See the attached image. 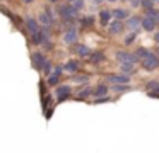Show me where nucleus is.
Here are the masks:
<instances>
[{
    "label": "nucleus",
    "mask_w": 159,
    "mask_h": 153,
    "mask_svg": "<svg viewBox=\"0 0 159 153\" xmlns=\"http://www.w3.org/2000/svg\"><path fill=\"white\" fill-rule=\"evenodd\" d=\"M39 22H41L45 27H50V26H52V24H53L52 12H50V10H46V12H43L41 15H39Z\"/></svg>",
    "instance_id": "8"
},
{
    "label": "nucleus",
    "mask_w": 159,
    "mask_h": 153,
    "mask_svg": "<svg viewBox=\"0 0 159 153\" xmlns=\"http://www.w3.org/2000/svg\"><path fill=\"white\" fill-rule=\"evenodd\" d=\"M55 95H57V100L62 102L63 99H67L70 95V87H69V85H62V87H58L55 90Z\"/></svg>",
    "instance_id": "5"
},
{
    "label": "nucleus",
    "mask_w": 159,
    "mask_h": 153,
    "mask_svg": "<svg viewBox=\"0 0 159 153\" xmlns=\"http://www.w3.org/2000/svg\"><path fill=\"white\" fill-rule=\"evenodd\" d=\"M60 73H62V68H57V70H55V73H53V75H48V83H50V85L58 83Z\"/></svg>",
    "instance_id": "16"
},
{
    "label": "nucleus",
    "mask_w": 159,
    "mask_h": 153,
    "mask_svg": "<svg viewBox=\"0 0 159 153\" xmlns=\"http://www.w3.org/2000/svg\"><path fill=\"white\" fill-rule=\"evenodd\" d=\"M26 27H28L29 34H34V32H38V31H39L38 22H36V20L33 19V17H28V19H26Z\"/></svg>",
    "instance_id": "9"
},
{
    "label": "nucleus",
    "mask_w": 159,
    "mask_h": 153,
    "mask_svg": "<svg viewBox=\"0 0 159 153\" xmlns=\"http://www.w3.org/2000/svg\"><path fill=\"white\" fill-rule=\"evenodd\" d=\"M116 60L121 61V63H137V54H132V53H127V51H116Z\"/></svg>",
    "instance_id": "3"
},
{
    "label": "nucleus",
    "mask_w": 159,
    "mask_h": 153,
    "mask_svg": "<svg viewBox=\"0 0 159 153\" xmlns=\"http://www.w3.org/2000/svg\"><path fill=\"white\" fill-rule=\"evenodd\" d=\"M147 87L149 88H156V92H159V82H149Z\"/></svg>",
    "instance_id": "28"
},
{
    "label": "nucleus",
    "mask_w": 159,
    "mask_h": 153,
    "mask_svg": "<svg viewBox=\"0 0 159 153\" xmlns=\"http://www.w3.org/2000/svg\"><path fill=\"white\" fill-rule=\"evenodd\" d=\"M120 68L125 71V73H132V71H134V63H121Z\"/></svg>",
    "instance_id": "22"
},
{
    "label": "nucleus",
    "mask_w": 159,
    "mask_h": 153,
    "mask_svg": "<svg viewBox=\"0 0 159 153\" xmlns=\"http://www.w3.org/2000/svg\"><path fill=\"white\" fill-rule=\"evenodd\" d=\"M147 17H151V19L154 20L156 24H159V10H156V9H149V10H147Z\"/></svg>",
    "instance_id": "19"
},
{
    "label": "nucleus",
    "mask_w": 159,
    "mask_h": 153,
    "mask_svg": "<svg viewBox=\"0 0 159 153\" xmlns=\"http://www.w3.org/2000/svg\"><path fill=\"white\" fill-rule=\"evenodd\" d=\"M89 80V77L87 75H79V77H72V82H75V83H84V82Z\"/></svg>",
    "instance_id": "23"
},
{
    "label": "nucleus",
    "mask_w": 159,
    "mask_h": 153,
    "mask_svg": "<svg viewBox=\"0 0 159 153\" xmlns=\"http://www.w3.org/2000/svg\"><path fill=\"white\" fill-rule=\"evenodd\" d=\"M152 2H154V0H152Z\"/></svg>",
    "instance_id": "37"
},
{
    "label": "nucleus",
    "mask_w": 159,
    "mask_h": 153,
    "mask_svg": "<svg viewBox=\"0 0 159 153\" xmlns=\"http://www.w3.org/2000/svg\"><path fill=\"white\" fill-rule=\"evenodd\" d=\"M125 85H127V83H120V85H115V90H118V92H123L125 90V88H127V87H125Z\"/></svg>",
    "instance_id": "29"
},
{
    "label": "nucleus",
    "mask_w": 159,
    "mask_h": 153,
    "mask_svg": "<svg viewBox=\"0 0 159 153\" xmlns=\"http://www.w3.org/2000/svg\"><path fill=\"white\" fill-rule=\"evenodd\" d=\"M135 54H137V58H142V60H144V58L149 54V51L145 49V48H139V49H137V53H135Z\"/></svg>",
    "instance_id": "25"
},
{
    "label": "nucleus",
    "mask_w": 159,
    "mask_h": 153,
    "mask_svg": "<svg viewBox=\"0 0 159 153\" xmlns=\"http://www.w3.org/2000/svg\"><path fill=\"white\" fill-rule=\"evenodd\" d=\"M111 15L115 17V19H125V17H128V12L125 9H115V10H111Z\"/></svg>",
    "instance_id": "14"
},
{
    "label": "nucleus",
    "mask_w": 159,
    "mask_h": 153,
    "mask_svg": "<svg viewBox=\"0 0 159 153\" xmlns=\"http://www.w3.org/2000/svg\"><path fill=\"white\" fill-rule=\"evenodd\" d=\"M154 39H156V41H157V43H159V32H157V34H156V36H154Z\"/></svg>",
    "instance_id": "32"
},
{
    "label": "nucleus",
    "mask_w": 159,
    "mask_h": 153,
    "mask_svg": "<svg viewBox=\"0 0 159 153\" xmlns=\"http://www.w3.org/2000/svg\"><path fill=\"white\" fill-rule=\"evenodd\" d=\"M72 7H74L75 10H80V9L84 7V0H74V2H72Z\"/></svg>",
    "instance_id": "26"
},
{
    "label": "nucleus",
    "mask_w": 159,
    "mask_h": 153,
    "mask_svg": "<svg viewBox=\"0 0 159 153\" xmlns=\"http://www.w3.org/2000/svg\"><path fill=\"white\" fill-rule=\"evenodd\" d=\"M75 53L79 54V56H82V58L91 56V49L87 46H84V44H77V46H75Z\"/></svg>",
    "instance_id": "11"
},
{
    "label": "nucleus",
    "mask_w": 159,
    "mask_h": 153,
    "mask_svg": "<svg viewBox=\"0 0 159 153\" xmlns=\"http://www.w3.org/2000/svg\"><path fill=\"white\" fill-rule=\"evenodd\" d=\"M140 24H142V20L139 19V17H135V15H134V17H130V19L127 20V26L130 27V29H134V31L137 29V27L140 26Z\"/></svg>",
    "instance_id": "17"
},
{
    "label": "nucleus",
    "mask_w": 159,
    "mask_h": 153,
    "mask_svg": "<svg viewBox=\"0 0 159 153\" xmlns=\"http://www.w3.org/2000/svg\"><path fill=\"white\" fill-rule=\"evenodd\" d=\"M106 92H108L106 85H98L96 90H93V95L94 97H101V95H106Z\"/></svg>",
    "instance_id": "18"
},
{
    "label": "nucleus",
    "mask_w": 159,
    "mask_h": 153,
    "mask_svg": "<svg viewBox=\"0 0 159 153\" xmlns=\"http://www.w3.org/2000/svg\"><path fill=\"white\" fill-rule=\"evenodd\" d=\"M157 66H159V58L156 56V54H152V53H149L147 56L142 60V68H144V70H147V71L156 70Z\"/></svg>",
    "instance_id": "1"
},
{
    "label": "nucleus",
    "mask_w": 159,
    "mask_h": 153,
    "mask_svg": "<svg viewBox=\"0 0 159 153\" xmlns=\"http://www.w3.org/2000/svg\"><path fill=\"white\" fill-rule=\"evenodd\" d=\"M22 2H24V3H31L33 0H22Z\"/></svg>",
    "instance_id": "33"
},
{
    "label": "nucleus",
    "mask_w": 159,
    "mask_h": 153,
    "mask_svg": "<svg viewBox=\"0 0 159 153\" xmlns=\"http://www.w3.org/2000/svg\"><path fill=\"white\" fill-rule=\"evenodd\" d=\"M135 37H137V36H135V32L128 34V36L125 37V44H132V43H134V41H135Z\"/></svg>",
    "instance_id": "27"
},
{
    "label": "nucleus",
    "mask_w": 159,
    "mask_h": 153,
    "mask_svg": "<svg viewBox=\"0 0 159 153\" xmlns=\"http://www.w3.org/2000/svg\"><path fill=\"white\" fill-rule=\"evenodd\" d=\"M48 2H52V3H53V2H57V0H48Z\"/></svg>",
    "instance_id": "34"
},
{
    "label": "nucleus",
    "mask_w": 159,
    "mask_h": 153,
    "mask_svg": "<svg viewBox=\"0 0 159 153\" xmlns=\"http://www.w3.org/2000/svg\"><path fill=\"white\" fill-rule=\"evenodd\" d=\"M108 2H116V0H108Z\"/></svg>",
    "instance_id": "35"
},
{
    "label": "nucleus",
    "mask_w": 159,
    "mask_h": 153,
    "mask_svg": "<svg viewBox=\"0 0 159 153\" xmlns=\"http://www.w3.org/2000/svg\"><path fill=\"white\" fill-rule=\"evenodd\" d=\"M108 27H110V32H111V34H120L121 29H123V24H121L120 19H116L115 22L108 24Z\"/></svg>",
    "instance_id": "10"
},
{
    "label": "nucleus",
    "mask_w": 159,
    "mask_h": 153,
    "mask_svg": "<svg viewBox=\"0 0 159 153\" xmlns=\"http://www.w3.org/2000/svg\"><path fill=\"white\" fill-rule=\"evenodd\" d=\"M108 82L115 85H120V83H128V77L127 75H110L108 77Z\"/></svg>",
    "instance_id": "7"
},
{
    "label": "nucleus",
    "mask_w": 159,
    "mask_h": 153,
    "mask_svg": "<svg viewBox=\"0 0 159 153\" xmlns=\"http://www.w3.org/2000/svg\"><path fill=\"white\" fill-rule=\"evenodd\" d=\"M93 22H94V17L93 15H87V17H82V19H80V24H82V26H86V27L93 26Z\"/></svg>",
    "instance_id": "21"
},
{
    "label": "nucleus",
    "mask_w": 159,
    "mask_h": 153,
    "mask_svg": "<svg viewBox=\"0 0 159 153\" xmlns=\"http://www.w3.org/2000/svg\"><path fill=\"white\" fill-rule=\"evenodd\" d=\"M110 17H111L110 10H101L99 12V19H101V24H103V26H108V24H110Z\"/></svg>",
    "instance_id": "15"
},
{
    "label": "nucleus",
    "mask_w": 159,
    "mask_h": 153,
    "mask_svg": "<svg viewBox=\"0 0 159 153\" xmlns=\"http://www.w3.org/2000/svg\"><path fill=\"white\" fill-rule=\"evenodd\" d=\"M91 63H94V65H98V63H101V61H104V53L103 51H94V53H91Z\"/></svg>",
    "instance_id": "12"
},
{
    "label": "nucleus",
    "mask_w": 159,
    "mask_h": 153,
    "mask_svg": "<svg viewBox=\"0 0 159 153\" xmlns=\"http://www.w3.org/2000/svg\"><path fill=\"white\" fill-rule=\"evenodd\" d=\"M89 95H93V90H91V88H84V90L77 95V99H86V97H89Z\"/></svg>",
    "instance_id": "24"
},
{
    "label": "nucleus",
    "mask_w": 159,
    "mask_h": 153,
    "mask_svg": "<svg viewBox=\"0 0 159 153\" xmlns=\"http://www.w3.org/2000/svg\"><path fill=\"white\" fill-rule=\"evenodd\" d=\"M130 2H132V0H130Z\"/></svg>",
    "instance_id": "38"
},
{
    "label": "nucleus",
    "mask_w": 159,
    "mask_h": 153,
    "mask_svg": "<svg viewBox=\"0 0 159 153\" xmlns=\"http://www.w3.org/2000/svg\"><path fill=\"white\" fill-rule=\"evenodd\" d=\"M89 2H91V3H94V5H99V3L103 2V0H89Z\"/></svg>",
    "instance_id": "31"
},
{
    "label": "nucleus",
    "mask_w": 159,
    "mask_h": 153,
    "mask_svg": "<svg viewBox=\"0 0 159 153\" xmlns=\"http://www.w3.org/2000/svg\"><path fill=\"white\" fill-rule=\"evenodd\" d=\"M33 61H34V66L36 68H41V70L50 63V61L46 60V56H45V54H41V53H36L34 56H33Z\"/></svg>",
    "instance_id": "6"
},
{
    "label": "nucleus",
    "mask_w": 159,
    "mask_h": 153,
    "mask_svg": "<svg viewBox=\"0 0 159 153\" xmlns=\"http://www.w3.org/2000/svg\"><path fill=\"white\" fill-rule=\"evenodd\" d=\"M142 27H144L145 31H154V27H156V22L151 19V17H147V15H145V19L142 20Z\"/></svg>",
    "instance_id": "13"
},
{
    "label": "nucleus",
    "mask_w": 159,
    "mask_h": 153,
    "mask_svg": "<svg viewBox=\"0 0 159 153\" xmlns=\"http://www.w3.org/2000/svg\"><path fill=\"white\" fill-rule=\"evenodd\" d=\"M65 70L67 71H77L79 70V61H75V60L69 61V63L65 65Z\"/></svg>",
    "instance_id": "20"
},
{
    "label": "nucleus",
    "mask_w": 159,
    "mask_h": 153,
    "mask_svg": "<svg viewBox=\"0 0 159 153\" xmlns=\"http://www.w3.org/2000/svg\"><path fill=\"white\" fill-rule=\"evenodd\" d=\"M58 14L63 17L65 20H74L77 15V10L72 5H60L58 7Z\"/></svg>",
    "instance_id": "2"
},
{
    "label": "nucleus",
    "mask_w": 159,
    "mask_h": 153,
    "mask_svg": "<svg viewBox=\"0 0 159 153\" xmlns=\"http://www.w3.org/2000/svg\"><path fill=\"white\" fill-rule=\"evenodd\" d=\"M142 5H144V9H151V7H152V0H144Z\"/></svg>",
    "instance_id": "30"
},
{
    "label": "nucleus",
    "mask_w": 159,
    "mask_h": 153,
    "mask_svg": "<svg viewBox=\"0 0 159 153\" xmlns=\"http://www.w3.org/2000/svg\"><path fill=\"white\" fill-rule=\"evenodd\" d=\"M67 2H70V3H72V2H74V0H67Z\"/></svg>",
    "instance_id": "36"
},
{
    "label": "nucleus",
    "mask_w": 159,
    "mask_h": 153,
    "mask_svg": "<svg viewBox=\"0 0 159 153\" xmlns=\"http://www.w3.org/2000/svg\"><path fill=\"white\" fill-rule=\"evenodd\" d=\"M63 41H65L67 44H74L77 41V29L75 27H69V29L65 31V34H63Z\"/></svg>",
    "instance_id": "4"
}]
</instances>
